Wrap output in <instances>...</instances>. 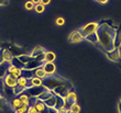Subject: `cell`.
I'll return each instance as SVG.
<instances>
[{
  "instance_id": "6da1fadb",
  "label": "cell",
  "mask_w": 121,
  "mask_h": 113,
  "mask_svg": "<svg viewBox=\"0 0 121 113\" xmlns=\"http://www.w3.org/2000/svg\"><path fill=\"white\" fill-rule=\"evenodd\" d=\"M116 29H113L108 23H102L99 24L96 31L97 38H98V44L97 46H100L104 52L111 50L113 48V40L116 35Z\"/></svg>"
},
{
  "instance_id": "7a4b0ae2",
  "label": "cell",
  "mask_w": 121,
  "mask_h": 113,
  "mask_svg": "<svg viewBox=\"0 0 121 113\" xmlns=\"http://www.w3.org/2000/svg\"><path fill=\"white\" fill-rule=\"evenodd\" d=\"M66 81V79L62 78V77H55V76H48L43 79V84L42 85L44 86L46 89L48 90H53L54 88L58 87V86L63 85L64 82Z\"/></svg>"
},
{
  "instance_id": "3957f363",
  "label": "cell",
  "mask_w": 121,
  "mask_h": 113,
  "mask_svg": "<svg viewBox=\"0 0 121 113\" xmlns=\"http://www.w3.org/2000/svg\"><path fill=\"white\" fill-rule=\"evenodd\" d=\"M72 89H74L73 88V85H72L68 80H66L63 85H60V86H58V87H56V88L53 89V90H52V92H53V94H55V96L65 98V97H66V94L68 93V91L72 90Z\"/></svg>"
},
{
  "instance_id": "277c9868",
  "label": "cell",
  "mask_w": 121,
  "mask_h": 113,
  "mask_svg": "<svg viewBox=\"0 0 121 113\" xmlns=\"http://www.w3.org/2000/svg\"><path fill=\"white\" fill-rule=\"evenodd\" d=\"M46 90L44 86H29L28 88L24 89V93L30 97L31 99H35V98H38L42 92H44Z\"/></svg>"
},
{
  "instance_id": "5b68a950",
  "label": "cell",
  "mask_w": 121,
  "mask_h": 113,
  "mask_svg": "<svg viewBox=\"0 0 121 113\" xmlns=\"http://www.w3.org/2000/svg\"><path fill=\"white\" fill-rule=\"evenodd\" d=\"M1 47L4 48V50H9L10 54L12 56H20L23 54V48L20 46H17V45L12 44V43H9V42H6V43H1Z\"/></svg>"
},
{
  "instance_id": "8992f818",
  "label": "cell",
  "mask_w": 121,
  "mask_h": 113,
  "mask_svg": "<svg viewBox=\"0 0 121 113\" xmlns=\"http://www.w3.org/2000/svg\"><path fill=\"white\" fill-rule=\"evenodd\" d=\"M98 23L97 22H90V23H87V24H85L84 26H82L79 30V33L82 34V36L83 38H85V36H87L88 34H90V33H94V32L97 31V28H98Z\"/></svg>"
},
{
  "instance_id": "52a82bcc",
  "label": "cell",
  "mask_w": 121,
  "mask_h": 113,
  "mask_svg": "<svg viewBox=\"0 0 121 113\" xmlns=\"http://www.w3.org/2000/svg\"><path fill=\"white\" fill-rule=\"evenodd\" d=\"M43 63H44L43 60H40L38 58H34V57L31 56V58L24 64V68L31 69L32 70V69H35V68H38V67H41L43 65Z\"/></svg>"
},
{
  "instance_id": "ba28073f",
  "label": "cell",
  "mask_w": 121,
  "mask_h": 113,
  "mask_svg": "<svg viewBox=\"0 0 121 113\" xmlns=\"http://www.w3.org/2000/svg\"><path fill=\"white\" fill-rule=\"evenodd\" d=\"M105 54L107 56V58L110 59L111 62H119L120 60V56H121L120 48H112L111 50L105 52Z\"/></svg>"
},
{
  "instance_id": "9c48e42d",
  "label": "cell",
  "mask_w": 121,
  "mask_h": 113,
  "mask_svg": "<svg viewBox=\"0 0 121 113\" xmlns=\"http://www.w3.org/2000/svg\"><path fill=\"white\" fill-rule=\"evenodd\" d=\"M44 54H45V48L44 47L36 46L32 50V52L30 53V55H31L32 57H34V58H38V59L44 62Z\"/></svg>"
},
{
  "instance_id": "30bf717a",
  "label": "cell",
  "mask_w": 121,
  "mask_h": 113,
  "mask_svg": "<svg viewBox=\"0 0 121 113\" xmlns=\"http://www.w3.org/2000/svg\"><path fill=\"white\" fill-rule=\"evenodd\" d=\"M7 74L8 75H10L11 77H13V78H20L21 76H22V69L18 68V67L13 66V65H11V64H9V66H8V69H7Z\"/></svg>"
},
{
  "instance_id": "8fae6325",
  "label": "cell",
  "mask_w": 121,
  "mask_h": 113,
  "mask_svg": "<svg viewBox=\"0 0 121 113\" xmlns=\"http://www.w3.org/2000/svg\"><path fill=\"white\" fill-rule=\"evenodd\" d=\"M1 94H2V97L4 98L7 101H10L13 97H16L14 93H13V89L10 88V87H8V86L4 85V84H3V88H2V92H1Z\"/></svg>"
},
{
  "instance_id": "7c38bea8",
  "label": "cell",
  "mask_w": 121,
  "mask_h": 113,
  "mask_svg": "<svg viewBox=\"0 0 121 113\" xmlns=\"http://www.w3.org/2000/svg\"><path fill=\"white\" fill-rule=\"evenodd\" d=\"M83 40H84V38L82 36L79 31L72 32L69 34V36H68V42H69V43H80Z\"/></svg>"
},
{
  "instance_id": "4fadbf2b",
  "label": "cell",
  "mask_w": 121,
  "mask_h": 113,
  "mask_svg": "<svg viewBox=\"0 0 121 113\" xmlns=\"http://www.w3.org/2000/svg\"><path fill=\"white\" fill-rule=\"evenodd\" d=\"M42 68L45 70V72L48 74V76H52L56 72V66L54 63H43Z\"/></svg>"
},
{
  "instance_id": "5bb4252c",
  "label": "cell",
  "mask_w": 121,
  "mask_h": 113,
  "mask_svg": "<svg viewBox=\"0 0 121 113\" xmlns=\"http://www.w3.org/2000/svg\"><path fill=\"white\" fill-rule=\"evenodd\" d=\"M2 80H3V84L7 85L8 87H10V88H14V87L18 85V79L13 78V77H11V76L8 75V74L3 77Z\"/></svg>"
},
{
  "instance_id": "9a60e30c",
  "label": "cell",
  "mask_w": 121,
  "mask_h": 113,
  "mask_svg": "<svg viewBox=\"0 0 121 113\" xmlns=\"http://www.w3.org/2000/svg\"><path fill=\"white\" fill-rule=\"evenodd\" d=\"M121 47V25L116 31L115 40H113V48H120Z\"/></svg>"
},
{
  "instance_id": "2e32d148",
  "label": "cell",
  "mask_w": 121,
  "mask_h": 113,
  "mask_svg": "<svg viewBox=\"0 0 121 113\" xmlns=\"http://www.w3.org/2000/svg\"><path fill=\"white\" fill-rule=\"evenodd\" d=\"M10 105H11V109L13 111H17L21 105H23V103L21 102V100L19 99V97H13L11 100H10Z\"/></svg>"
},
{
  "instance_id": "e0dca14e",
  "label": "cell",
  "mask_w": 121,
  "mask_h": 113,
  "mask_svg": "<svg viewBox=\"0 0 121 113\" xmlns=\"http://www.w3.org/2000/svg\"><path fill=\"white\" fill-rule=\"evenodd\" d=\"M56 59V55L52 50H45L44 54V63H53Z\"/></svg>"
},
{
  "instance_id": "ac0fdd59",
  "label": "cell",
  "mask_w": 121,
  "mask_h": 113,
  "mask_svg": "<svg viewBox=\"0 0 121 113\" xmlns=\"http://www.w3.org/2000/svg\"><path fill=\"white\" fill-rule=\"evenodd\" d=\"M65 99H66L68 102H70V103H75V102H77V93L75 92V90L72 89V90L68 91V93L66 94Z\"/></svg>"
},
{
  "instance_id": "d6986e66",
  "label": "cell",
  "mask_w": 121,
  "mask_h": 113,
  "mask_svg": "<svg viewBox=\"0 0 121 113\" xmlns=\"http://www.w3.org/2000/svg\"><path fill=\"white\" fill-rule=\"evenodd\" d=\"M84 40H86L87 42H89V43H91V44H94V45L98 44V38H97L96 32L90 33V34H88L87 36H85V38H84Z\"/></svg>"
},
{
  "instance_id": "ffe728a7",
  "label": "cell",
  "mask_w": 121,
  "mask_h": 113,
  "mask_svg": "<svg viewBox=\"0 0 121 113\" xmlns=\"http://www.w3.org/2000/svg\"><path fill=\"white\" fill-rule=\"evenodd\" d=\"M34 77H38V78L44 79L45 77H48V74L45 72V70L41 67H38V68L34 69Z\"/></svg>"
},
{
  "instance_id": "44dd1931",
  "label": "cell",
  "mask_w": 121,
  "mask_h": 113,
  "mask_svg": "<svg viewBox=\"0 0 121 113\" xmlns=\"http://www.w3.org/2000/svg\"><path fill=\"white\" fill-rule=\"evenodd\" d=\"M10 64H11V65H13V66L18 67V68H20V69L24 68V64L20 60V58L18 56H13L12 59H11V62H10Z\"/></svg>"
},
{
  "instance_id": "7402d4cb",
  "label": "cell",
  "mask_w": 121,
  "mask_h": 113,
  "mask_svg": "<svg viewBox=\"0 0 121 113\" xmlns=\"http://www.w3.org/2000/svg\"><path fill=\"white\" fill-rule=\"evenodd\" d=\"M55 99H56V96L55 94H52L50 98H48L45 101H43L44 102V104L46 105V107L50 109V108H54L55 105Z\"/></svg>"
},
{
  "instance_id": "603a6c76",
  "label": "cell",
  "mask_w": 121,
  "mask_h": 113,
  "mask_svg": "<svg viewBox=\"0 0 121 113\" xmlns=\"http://www.w3.org/2000/svg\"><path fill=\"white\" fill-rule=\"evenodd\" d=\"M53 94V92H52V90H48V89H46V90L44 91V92H42L40 96H39L38 98H35V99H38V100L40 101H45L48 98H50Z\"/></svg>"
},
{
  "instance_id": "cb8c5ba5",
  "label": "cell",
  "mask_w": 121,
  "mask_h": 113,
  "mask_svg": "<svg viewBox=\"0 0 121 113\" xmlns=\"http://www.w3.org/2000/svg\"><path fill=\"white\" fill-rule=\"evenodd\" d=\"M63 108H64V98L56 96L54 109H55V110H60V109H63Z\"/></svg>"
},
{
  "instance_id": "d4e9b609",
  "label": "cell",
  "mask_w": 121,
  "mask_h": 113,
  "mask_svg": "<svg viewBox=\"0 0 121 113\" xmlns=\"http://www.w3.org/2000/svg\"><path fill=\"white\" fill-rule=\"evenodd\" d=\"M18 86H20V87H22V88H28L30 86L29 84V79H26V77H23V76H21L20 78H18Z\"/></svg>"
},
{
  "instance_id": "484cf974",
  "label": "cell",
  "mask_w": 121,
  "mask_h": 113,
  "mask_svg": "<svg viewBox=\"0 0 121 113\" xmlns=\"http://www.w3.org/2000/svg\"><path fill=\"white\" fill-rule=\"evenodd\" d=\"M18 97H19V99L21 100V102H22L23 104H26V105H30V104H31V98L28 97L24 92L21 93V94H19Z\"/></svg>"
},
{
  "instance_id": "4316f807",
  "label": "cell",
  "mask_w": 121,
  "mask_h": 113,
  "mask_svg": "<svg viewBox=\"0 0 121 113\" xmlns=\"http://www.w3.org/2000/svg\"><path fill=\"white\" fill-rule=\"evenodd\" d=\"M22 76L26 77V79H31L32 77H34V69H26L23 68L22 69Z\"/></svg>"
},
{
  "instance_id": "83f0119b",
  "label": "cell",
  "mask_w": 121,
  "mask_h": 113,
  "mask_svg": "<svg viewBox=\"0 0 121 113\" xmlns=\"http://www.w3.org/2000/svg\"><path fill=\"white\" fill-rule=\"evenodd\" d=\"M30 86H42L43 84V79L38 78V77H32L31 79H29Z\"/></svg>"
},
{
  "instance_id": "f1b7e54d",
  "label": "cell",
  "mask_w": 121,
  "mask_h": 113,
  "mask_svg": "<svg viewBox=\"0 0 121 113\" xmlns=\"http://www.w3.org/2000/svg\"><path fill=\"white\" fill-rule=\"evenodd\" d=\"M8 66H9V63H6V62L2 64H0V78H3V77L7 75Z\"/></svg>"
},
{
  "instance_id": "f546056e",
  "label": "cell",
  "mask_w": 121,
  "mask_h": 113,
  "mask_svg": "<svg viewBox=\"0 0 121 113\" xmlns=\"http://www.w3.org/2000/svg\"><path fill=\"white\" fill-rule=\"evenodd\" d=\"M34 10L36 13H42L44 12L45 10V6L44 4H42V3H38V4H35L34 6Z\"/></svg>"
},
{
  "instance_id": "4dcf8cb0",
  "label": "cell",
  "mask_w": 121,
  "mask_h": 113,
  "mask_svg": "<svg viewBox=\"0 0 121 113\" xmlns=\"http://www.w3.org/2000/svg\"><path fill=\"white\" fill-rule=\"evenodd\" d=\"M12 89H13V93H14V96H16V97L24 92V88H22V87H20V86H18V85H17L14 88H12Z\"/></svg>"
},
{
  "instance_id": "1f68e13d",
  "label": "cell",
  "mask_w": 121,
  "mask_h": 113,
  "mask_svg": "<svg viewBox=\"0 0 121 113\" xmlns=\"http://www.w3.org/2000/svg\"><path fill=\"white\" fill-rule=\"evenodd\" d=\"M34 3L32 2L31 0H29V1H26V3H24V8H26V10H28V11H31V10H34Z\"/></svg>"
},
{
  "instance_id": "d6a6232c",
  "label": "cell",
  "mask_w": 121,
  "mask_h": 113,
  "mask_svg": "<svg viewBox=\"0 0 121 113\" xmlns=\"http://www.w3.org/2000/svg\"><path fill=\"white\" fill-rule=\"evenodd\" d=\"M12 55L10 54V52L9 50H4V62L6 63H9L10 64V62H11V59H12Z\"/></svg>"
},
{
  "instance_id": "836d02e7",
  "label": "cell",
  "mask_w": 121,
  "mask_h": 113,
  "mask_svg": "<svg viewBox=\"0 0 121 113\" xmlns=\"http://www.w3.org/2000/svg\"><path fill=\"white\" fill-rule=\"evenodd\" d=\"M6 107H7V100L2 97V94L0 93V110L6 109Z\"/></svg>"
},
{
  "instance_id": "e575fe53",
  "label": "cell",
  "mask_w": 121,
  "mask_h": 113,
  "mask_svg": "<svg viewBox=\"0 0 121 113\" xmlns=\"http://www.w3.org/2000/svg\"><path fill=\"white\" fill-rule=\"evenodd\" d=\"M80 110H82V108H80V105L77 102H75V103L72 105V108H70V111H73V112H77V113H79Z\"/></svg>"
},
{
  "instance_id": "d590c367",
  "label": "cell",
  "mask_w": 121,
  "mask_h": 113,
  "mask_svg": "<svg viewBox=\"0 0 121 113\" xmlns=\"http://www.w3.org/2000/svg\"><path fill=\"white\" fill-rule=\"evenodd\" d=\"M55 24L58 25V26H63L65 24V19H64L63 17H58L57 19L55 20Z\"/></svg>"
},
{
  "instance_id": "8d00e7d4",
  "label": "cell",
  "mask_w": 121,
  "mask_h": 113,
  "mask_svg": "<svg viewBox=\"0 0 121 113\" xmlns=\"http://www.w3.org/2000/svg\"><path fill=\"white\" fill-rule=\"evenodd\" d=\"M28 107L29 105H26V104H23V105H21V107L17 110V112H20V113H26V111H28Z\"/></svg>"
},
{
  "instance_id": "74e56055",
  "label": "cell",
  "mask_w": 121,
  "mask_h": 113,
  "mask_svg": "<svg viewBox=\"0 0 121 113\" xmlns=\"http://www.w3.org/2000/svg\"><path fill=\"white\" fill-rule=\"evenodd\" d=\"M4 63V48H0V64Z\"/></svg>"
},
{
  "instance_id": "f35d334b",
  "label": "cell",
  "mask_w": 121,
  "mask_h": 113,
  "mask_svg": "<svg viewBox=\"0 0 121 113\" xmlns=\"http://www.w3.org/2000/svg\"><path fill=\"white\" fill-rule=\"evenodd\" d=\"M26 113H39L38 112V110H36V109H35V107L34 105H29V107H28V111H26Z\"/></svg>"
},
{
  "instance_id": "ab89813d",
  "label": "cell",
  "mask_w": 121,
  "mask_h": 113,
  "mask_svg": "<svg viewBox=\"0 0 121 113\" xmlns=\"http://www.w3.org/2000/svg\"><path fill=\"white\" fill-rule=\"evenodd\" d=\"M9 3V0H0V6H7Z\"/></svg>"
},
{
  "instance_id": "60d3db41",
  "label": "cell",
  "mask_w": 121,
  "mask_h": 113,
  "mask_svg": "<svg viewBox=\"0 0 121 113\" xmlns=\"http://www.w3.org/2000/svg\"><path fill=\"white\" fill-rule=\"evenodd\" d=\"M50 2H51V0H41V3L42 4H44V6L50 4Z\"/></svg>"
},
{
  "instance_id": "b9f144b4",
  "label": "cell",
  "mask_w": 121,
  "mask_h": 113,
  "mask_svg": "<svg viewBox=\"0 0 121 113\" xmlns=\"http://www.w3.org/2000/svg\"><path fill=\"white\" fill-rule=\"evenodd\" d=\"M96 2H98V3H101V4H105V3H107L109 1V0H95Z\"/></svg>"
},
{
  "instance_id": "7bdbcfd3",
  "label": "cell",
  "mask_w": 121,
  "mask_h": 113,
  "mask_svg": "<svg viewBox=\"0 0 121 113\" xmlns=\"http://www.w3.org/2000/svg\"><path fill=\"white\" fill-rule=\"evenodd\" d=\"M2 88H3V80L2 78H0V93L2 92Z\"/></svg>"
},
{
  "instance_id": "ee69618b",
  "label": "cell",
  "mask_w": 121,
  "mask_h": 113,
  "mask_svg": "<svg viewBox=\"0 0 121 113\" xmlns=\"http://www.w3.org/2000/svg\"><path fill=\"white\" fill-rule=\"evenodd\" d=\"M48 113H58V112H57V110H55L54 108H50L48 109Z\"/></svg>"
},
{
  "instance_id": "f6af8a7d",
  "label": "cell",
  "mask_w": 121,
  "mask_h": 113,
  "mask_svg": "<svg viewBox=\"0 0 121 113\" xmlns=\"http://www.w3.org/2000/svg\"><path fill=\"white\" fill-rule=\"evenodd\" d=\"M32 2L34 3V4H38V3H41V0H31Z\"/></svg>"
},
{
  "instance_id": "bcb514c9",
  "label": "cell",
  "mask_w": 121,
  "mask_h": 113,
  "mask_svg": "<svg viewBox=\"0 0 121 113\" xmlns=\"http://www.w3.org/2000/svg\"><path fill=\"white\" fill-rule=\"evenodd\" d=\"M118 112L121 113V103L120 102H118Z\"/></svg>"
},
{
  "instance_id": "7dc6e473",
  "label": "cell",
  "mask_w": 121,
  "mask_h": 113,
  "mask_svg": "<svg viewBox=\"0 0 121 113\" xmlns=\"http://www.w3.org/2000/svg\"><path fill=\"white\" fill-rule=\"evenodd\" d=\"M69 113H77V112H73V111H69Z\"/></svg>"
},
{
  "instance_id": "c3c4849f",
  "label": "cell",
  "mask_w": 121,
  "mask_h": 113,
  "mask_svg": "<svg viewBox=\"0 0 121 113\" xmlns=\"http://www.w3.org/2000/svg\"><path fill=\"white\" fill-rule=\"evenodd\" d=\"M119 102H120V103H121V98H120V100H119Z\"/></svg>"
},
{
  "instance_id": "681fc988",
  "label": "cell",
  "mask_w": 121,
  "mask_h": 113,
  "mask_svg": "<svg viewBox=\"0 0 121 113\" xmlns=\"http://www.w3.org/2000/svg\"><path fill=\"white\" fill-rule=\"evenodd\" d=\"M14 113H20V112H17V111H14Z\"/></svg>"
},
{
  "instance_id": "f907efd6",
  "label": "cell",
  "mask_w": 121,
  "mask_h": 113,
  "mask_svg": "<svg viewBox=\"0 0 121 113\" xmlns=\"http://www.w3.org/2000/svg\"><path fill=\"white\" fill-rule=\"evenodd\" d=\"M0 48H1V43H0Z\"/></svg>"
},
{
  "instance_id": "816d5d0a",
  "label": "cell",
  "mask_w": 121,
  "mask_h": 113,
  "mask_svg": "<svg viewBox=\"0 0 121 113\" xmlns=\"http://www.w3.org/2000/svg\"><path fill=\"white\" fill-rule=\"evenodd\" d=\"M66 113H69V112H66Z\"/></svg>"
}]
</instances>
